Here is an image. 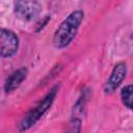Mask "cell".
I'll return each mask as SVG.
<instances>
[{
	"instance_id": "cell-1",
	"label": "cell",
	"mask_w": 133,
	"mask_h": 133,
	"mask_svg": "<svg viewBox=\"0 0 133 133\" xmlns=\"http://www.w3.org/2000/svg\"><path fill=\"white\" fill-rule=\"evenodd\" d=\"M84 19V12L82 9H75L59 24L54 36L53 45L57 49L66 48L77 35L79 27Z\"/></svg>"
},
{
	"instance_id": "cell-2",
	"label": "cell",
	"mask_w": 133,
	"mask_h": 133,
	"mask_svg": "<svg viewBox=\"0 0 133 133\" xmlns=\"http://www.w3.org/2000/svg\"><path fill=\"white\" fill-rule=\"evenodd\" d=\"M58 88H59L58 85L53 86L49 90V92L33 108H31L23 116V118L21 119V122L18 125L19 132H24V131L29 130L31 127H33L48 112V110L51 108V106H52V104H53V102H54V100L56 98Z\"/></svg>"
},
{
	"instance_id": "cell-3",
	"label": "cell",
	"mask_w": 133,
	"mask_h": 133,
	"mask_svg": "<svg viewBox=\"0 0 133 133\" xmlns=\"http://www.w3.org/2000/svg\"><path fill=\"white\" fill-rule=\"evenodd\" d=\"M19 37L10 29L2 28L0 30V56L2 58L12 57L19 49Z\"/></svg>"
},
{
	"instance_id": "cell-4",
	"label": "cell",
	"mask_w": 133,
	"mask_h": 133,
	"mask_svg": "<svg viewBox=\"0 0 133 133\" xmlns=\"http://www.w3.org/2000/svg\"><path fill=\"white\" fill-rule=\"evenodd\" d=\"M14 10L19 19L29 22L39 16L42 12V4L38 1H16Z\"/></svg>"
},
{
	"instance_id": "cell-5",
	"label": "cell",
	"mask_w": 133,
	"mask_h": 133,
	"mask_svg": "<svg viewBox=\"0 0 133 133\" xmlns=\"http://www.w3.org/2000/svg\"><path fill=\"white\" fill-rule=\"evenodd\" d=\"M127 75V65L125 62H118L114 65L109 78L104 84V91L107 95L113 94L115 89L121 85Z\"/></svg>"
},
{
	"instance_id": "cell-6",
	"label": "cell",
	"mask_w": 133,
	"mask_h": 133,
	"mask_svg": "<svg viewBox=\"0 0 133 133\" xmlns=\"http://www.w3.org/2000/svg\"><path fill=\"white\" fill-rule=\"evenodd\" d=\"M28 74V70L25 66H22L18 70H16L15 72H12L6 79L4 82V90L6 94L12 92L15 89H17L21 83L26 79Z\"/></svg>"
},
{
	"instance_id": "cell-7",
	"label": "cell",
	"mask_w": 133,
	"mask_h": 133,
	"mask_svg": "<svg viewBox=\"0 0 133 133\" xmlns=\"http://www.w3.org/2000/svg\"><path fill=\"white\" fill-rule=\"evenodd\" d=\"M121 99L123 104L130 110L133 111V84L126 85L122 88Z\"/></svg>"
},
{
	"instance_id": "cell-8",
	"label": "cell",
	"mask_w": 133,
	"mask_h": 133,
	"mask_svg": "<svg viewBox=\"0 0 133 133\" xmlns=\"http://www.w3.org/2000/svg\"><path fill=\"white\" fill-rule=\"evenodd\" d=\"M80 132H81V119L78 117L72 118L65 133H80Z\"/></svg>"
}]
</instances>
